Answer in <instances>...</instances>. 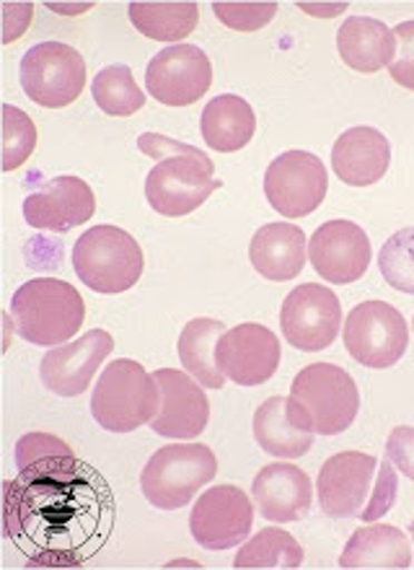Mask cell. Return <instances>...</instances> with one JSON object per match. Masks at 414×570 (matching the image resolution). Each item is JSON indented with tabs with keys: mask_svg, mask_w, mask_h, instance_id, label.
<instances>
[{
	"mask_svg": "<svg viewBox=\"0 0 414 570\" xmlns=\"http://www.w3.org/2000/svg\"><path fill=\"white\" fill-rule=\"evenodd\" d=\"M412 537H414V521H412Z\"/></svg>",
	"mask_w": 414,
	"mask_h": 570,
	"instance_id": "obj_39",
	"label": "cell"
},
{
	"mask_svg": "<svg viewBox=\"0 0 414 570\" xmlns=\"http://www.w3.org/2000/svg\"><path fill=\"white\" fill-rule=\"evenodd\" d=\"M254 503L262 517L277 524H290L308 517L314 488L300 466L290 462H275L262 466L252 485Z\"/></svg>",
	"mask_w": 414,
	"mask_h": 570,
	"instance_id": "obj_20",
	"label": "cell"
},
{
	"mask_svg": "<svg viewBox=\"0 0 414 570\" xmlns=\"http://www.w3.org/2000/svg\"><path fill=\"white\" fill-rule=\"evenodd\" d=\"M308 257L314 271L332 285L355 283L371 265L368 234L353 220H326L310 236Z\"/></svg>",
	"mask_w": 414,
	"mask_h": 570,
	"instance_id": "obj_17",
	"label": "cell"
},
{
	"mask_svg": "<svg viewBox=\"0 0 414 570\" xmlns=\"http://www.w3.org/2000/svg\"><path fill=\"white\" fill-rule=\"evenodd\" d=\"M300 8H304V11H308V13H322V16H332V13H339V11H345V3H339V6H308V3H300Z\"/></svg>",
	"mask_w": 414,
	"mask_h": 570,
	"instance_id": "obj_38",
	"label": "cell"
},
{
	"mask_svg": "<svg viewBox=\"0 0 414 570\" xmlns=\"http://www.w3.org/2000/svg\"><path fill=\"white\" fill-rule=\"evenodd\" d=\"M6 37L3 42L11 45L16 37L23 35V29L29 27L31 21V6L23 3V6H16V3H6Z\"/></svg>",
	"mask_w": 414,
	"mask_h": 570,
	"instance_id": "obj_37",
	"label": "cell"
},
{
	"mask_svg": "<svg viewBox=\"0 0 414 570\" xmlns=\"http://www.w3.org/2000/svg\"><path fill=\"white\" fill-rule=\"evenodd\" d=\"M386 459L394 464L396 472L414 480V428L400 425L386 439Z\"/></svg>",
	"mask_w": 414,
	"mask_h": 570,
	"instance_id": "obj_36",
	"label": "cell"
},
{
	"mask_svg": "<svg viewBox=\"0 0 414 570\" xmlns=\"http://www.w3.org/2000/svg\"><path fill=\"white\" fill-rule=\"evenodd\" d=\"M52 456H73V449L50 433H29L16 443V464H19V470Z\"/></svg>",
	"mask_w": 414,
	"mask_h": 570,
	"instance_id": "obj_34",
	"label": "cell"
},
{
	"mask_svg": "<svg viewBox=\"0 0 414 570\" xmlns=\"http://www.w3.org/2000/svg\"><path fill=\"white\" fill-rule=\"evenodd\" d=\"M213 11L223 27L236 31H257L275 19L277 3H215Z\"/></svg>",
	"mask_w": 414,
	"mask_h": 570,
	"instance_id": "obj_33",
	"label": "cell"
},
{
	"mask_svg": "<svg viewBox=\"0 0 414 570\" xmlns=\"http://www.w3.org/2000/svg\"><path fill=\"white\" fill-rule=\"evenodd\" d=\"M361 392L353 376L334 363L318 361L293 379L288 413L304 431L339 435L355 423Z\"/></svg>",
	"mask_w": 414,
	"mask_h": 570,
	"instance_id": "obj_3",
	"label": "cell"
},
{
	"mask_svg": "<svg viewBox=\"0 0 414 570\" xmlns=\"http://www.w3.org/2000/svg\"><path fill=\"white\" fill-rule=\"evenodd\" d=\"M218 368L238 386H259L280 366V340L265 324L246 322L223 332L215 351Z\"/></svg>",
	"mask_w": 414,
	"mask_h": 570,
	"instance_id": "obj_15",
	"label": "cell"
},
{
	"mask_svg": "<svg viewBox=\"0 0 414 570\" xmlns=\"http://www.w3.org/2000/svg\"><path fill=\"white\" fill-rule=\"evenodd\" d=\"M394 464L363 451H339L318 472L316 493L322 511L332 519L378 521L396 501Z\"/></svg>",
	"mask_w": 414,
	"mask_h": 570,
	"instance_id": "obj_2",
	"label": "cell"
},
{
	"mask_svg": "<svg viewBox=\"0 0 414 570\" xmlns=\"http://www.w3.org/2000/svg\"><path fill=\"white\" fill-rule=\"evenodd\" d=\"M254 439L267 454L280 459H300L314 446L308 433L288 413V397H269L254 413Z\"/></svg>",
	"mask_w": 414,
	"mask_h": 570,
	"instance_id": "obj_26",
	"label": "cell"
},
{
	"mask_svg": "<svg viewBox=\"0 0 414 570\" xmlns=\"http://www.w3.org/2000/svg\"><path fill=\"white\" fill-rule=\"evenodd\" d=\"M280 327L290 347L316 353L332 347L342 327V306L337 293L326 285L304 283L283 301Z\"/></svg>",
	"mask_w": 414,
	"mask_h": 570,
	"instance_id": "obj_12",
	"label": "cell"
},
{
	"mask_svg": "<svg viewBox=\"0 0 414 570\" xmlns=\"http://www.w3.org/2000/svg\"><path fill=\"white\" fill-rule=\"evenodd\" d=\"M21 89L39 107L60 109L73 105L86 86V60L76 47L42 42L21 58Z\"/></svg>",
	"mask_w": 414,
	"mask_h": 570,
	"instance_id": "obj_9",
	"label": "cell"
},
{
	"mask_svg": "<svg viewBox=\"0 0 414 570\" xmlns=\"http://www.w3.org/2000/svg\"><path fill=\"white\" fill-rule=\"evenodd\" d=\"M342 568L353 570H404L412 566L410 537L400 527L371 524L355 529L339 556Z\"/></svg>",
	"mask_w": 414,
	"mask_h": 570,
	"instance_id": "obj_23",
	"label": "cell"
},
{
	"mask_svg": "<svg viewBox=\"0 0 414 570\" xmlns=\"http://www.w3.org/2000/svg\"><path fill=\"white\" fill-rule=\"evenodd\" d=\"M200 130L207 146L218 154H234L252 142L257 132V117L246 99L236 94H220L203 109Z\"/></svg>",
	"mask_w": 414,
	"mask_h": 570,
	"instance_id": "obj_25",
	"label": "cell"
},
{
	"mask_svg": "<svg viewBox=\"0 0 414 570\" xmlns=\"http://www.w3.org/2000/svg\"><path fill=\"white\" fill-rule=\"evenodd\" d=\"M115 351V337L103 330H91L73 343L52 347L39 366L45 390L58 397H78L91 386V379Z\"/></svg>",
	"mask_w": 414,
	"mask_h": 570,
	"instance_id": "obj_16",
	"label": "cell"
},
{
	"mask_svg": "<svg viewBox=\"0 0 414 570\" xmlns=\"http://www.w3.org/2000/svg\"><path fill=\"white\" fill-rule=\"evenodd\" d=\"M392 146L376 128H349L334 140L332 169L349 187H371L384 179Z\"/></svg>",
	"mask_w": 414,
	"mask_h": 570,
	"instance_id": "obj_21",
	"label": "cell"
},
{
	"mask_svg": "<svg viewBox=\"0 0 414 570\" xmlns=\"http://www.w3.org/2000/svg\"><path fill=\"white\" fill-rule=\"evenodd\" d=\"M396 55L388 66V73L404 89L414 91V21H404L394 29Z\"/></svg>",
	"mask_w": 414,
	"mask_h": 570,
	"instance_id": "obj_35",
	"label": "cell"
},
{
	"mask_svg": "<svg viewBox=\"0 0 414 570\" xmlns=\"http://www.w3.org/2000/svg\"><path fill=\"white\" fill-rule=\"evenodd\" d=\"M223 332H226L223 322L197 316V320L187 322V327L179 335L177 347L181 366L207 390H223V384H226V374H223L218 361H215V351H218V340L223 337Z\"/></svg>",
	"mask_w": 414,
	"mask_h": 570,
	"instance_id": "obj_27",
	"label": "cell"
},
{
	"mask_svg": "<svg viewBox=\"0 0 414 570\" xmlns=\"http://www.w3.org/2000/svg\"><path fill=\"white\" fill-rule=\"evenodd\" d=\"M19 337L31 345H66L83 327L86 304L73 285L58 278L23 283L11 298V314Z\"/></svg>",
	"mask_w": 414,
	"mask_h": 570,
	"instance_id": "obj_4",
	"label": "cell"
},
{
	"mask_svg": "<svg viewBox=\"0 0 414 570\" xmlns=\"http://www.w3.org/2000/svg\"><path fill=\"white\" fill-rule=\"evenodd\" d=\"M83 472L76 456H52L6 482L8 537L47 566L78 563L99 534L103 501Z\"/></svg>",
	"mask_w": 414,
	"mask_h": 570,
	"instance_id": "obj_1",
	"label": "cell"
},
{
	"mask_svg": "<svg viewBox=\"0 0 414 570\" xmlns=\"http://www.w3.org/2000/svg\"><path fill=\"white\" fill-rule=\"evenodd\" d=\"M254 527V505L236 485H215L200 495L189 517V532L205 550L220 552L241 544Z\"/></svg>",
	"mask_w": 414,
	"mask_h": 570,
	"instance_id": "obj_14",
	"label": "cell"
},
{
	"mask_svg": "<svg viewBox=\"0 0 414 570\" xmlns=\"http://www.w3.org/2000/svg\"><path fill=\"white\" fill-rule=\"evenodd\" d=\"M161 410V390L138 361H111L91 394V413L103 431L132 433Z\"/></svg>",
	"mask_w": 414,
	"mask_h": 570,
	"instance_id": "obj_5",
	"label": "cell"
},
{
	"mask_svg": "<svg viewBox=\"0 0 414 570\" xmlns=\"http://www.w3.org/2000/svg\"><path fill=\"white\" fill-rule=\"evenodd\" d=\"M213 174L215 164L200 148L161 158L146 179V200L166 218L189 216L207 203L215 189L223 187V181Z\"/></svg>",
	"mask_w": 414,
	"mask_h": 570,
	"instance_id": "obj_8",
	"label": "cell"
},
{
	"mask_svg": "<svg viewBox=\"0 0 414 570\" xmlns=\"http://www.w3.org/2000/svg\"><path fill=\"white\" fill-rule=\"evenodd\" d=\"M378 267L392 288L414 296V226L388 236L381 247Z\"/></svg>",
	"mask_w": 414,
	"mask_h": 570,
	"instance_id": "obj_31",
	"label": "cell"
},
{
	"mask_svg": "<svg viewBox=\"0 0 414 570\" xmlns=\"http://www.w3.org/2000/svg\"><path fill=\"white\" fill-rule=\"evenodd\" d=\"M37 148V128L19 107H3V171L19 169Z\"/></svg>",
	"mask_w": 414,
	"mask_h": 570,
	"instance_id": "obj_32",
	"label": "cell"
},
{
	"mask_svg": "<svg viewBox=\"0 0 414 570\" xmlns=\"http://www.w3.org/2000/svg\"><path fill=\"white\" fill-rule=\"evenodd\" d=\"M93 99L103 115L130 117L146 107V94L135 83L132 70L127 66H109L93 78Z\"/></svg>",
	"mask_w": 414,
	"mask_h": 570,
	"instance_id": "obj_30",
	"label": "cell"
},
{
	"mask_svg": "<svg viewBox=\"0 0 414 570\" xmlns=\"http://www.w3.org/2000/svg\"><path fill=\"white\" fill-rule=\"evenodd\" d=\"M410 345V327L386 301H363L345 322V347L365 368H392Z\"/></svg>",
	"mask_w": 414,
	"mask_h": 570,
	"instance_id": "obj_10",
	"label": "cell"
},
{
	"mask_svg": "<svg viewBox=\"0 0 414 570\" xmlns=\"http://www.w3.org/2000/svg\"><path fill=\"white\" fill-rule=\"evenodd\" d=\"M218 474V459L205 443H171L148 459L140 490L150 505L179 511Z\"/></svg>",
	"mask_w": 414,
	"mask_h": 570,
	"instance_id": "obj_6",
	"label": "cell"
},
{
	"mask_svg": "<svg viewBox=\"0 0 414 570\" xmlns=\"http://www.w3.org/2000/svg\"><path fill=\"white\" fill-rule=\"evenodd\" d=\"M337 50L347 68L357 73H378L396 55L394 31L371 16H349L337 31Z\"/></svg>",
	"mask_w": 414,
	"mask_h": 570,
	"instance_id": "obj_24",
	"label": "cell"
},
{
	"mask_svg": "<svg viewBox=\"0 0 414 570\" xmlns=\"http://www.w3.org/2000/svg\"><path fill=\"white\" fill-rule=\"evenodd\" d=\"M154 379L161 390V410L150 421L154 433L179 441L197 439L210 421V402L203 386L185 371L174 368H158Z\"/></svg>",
	"mask_w": 414,
	"mask_h": 570,
	"instance_id": "obj_19",
	"label": "cell"
},
{
	"mask_svg": "<svg viewBox=\"0 0 414 570\" xmlns=\"http://www.w3.org/2000/svg\"><path fill=\"white\" fill-rule=\"evenodd\" d=\"M213 86V62L195 45H174L156 52L146 70V89L166 107H189Z\"/></svg>",
	"mask_w": 414,
	"mask_h": 570,
	"instance_id": "obj_13",
	"label": "cell"
},
{
	"mask_svg": "<svg viewBox=\"0 0 414 570\" xmlns=\"http://www.w3.org/2000/svg\"><path fill=\"white\" fill-rule=\"evenodd\" d=\"M306 234L296 224L262 226L249 244V259L262 278L285 283L306 267Z\"/></svg>",
	"mask_w": 414,
	"mask_h": 570,
	"instance_id": "obj_22",
	"label": "cell"
},
{
	"mask_svg": "<svg viewBox=\"0 0 414 570\" xmlns=\"http://www.w3.org/2000/svg\"><path fill=\"white\" fill-rule=\"evenodd\" d=\"M93 210H97V197L89 181L70 174L50 179L23 200V218L39 232L66 234L91 220Z\"/></svg>",
	"mask_w": 414,
	"mask_h": 570,
	"instance_id": "obj_18",
	"label": "cell"
},
{
	"mask_svg": "<svg viewBox=\"0 0 414 570\" xmlns=\"http://www.w3.org/2000/svg\"><path fill=\"white\" fill-rule=\"evenodd\" d=\"M236 568H300L304 566V548L298 540L283 529L267 527L252 537L234 558Z\"/></svg>",
	"mask_w": 414,
	"mask_h": 570,
	"instance_id": "obj_29",
	"label": "cell"
},
{
	"mask_svg": "<svg viewBox=\"0 0 414 570\" xmlns=\"http://www.w3.org/2000/svg\"><path fill=\"white\" fill-rule=\"evenodd\" d=\"M76 275L97 293H125L140 281L146 257L125 228L93 226L76 242Z\"/></svg>",
	"mask_w": 414,
	"mask_h": 570,
	"instance_id": "obj_7",
	"label": "cell"
},
{
	"mask_svg": "<svg viewBox=\"0 0 414 570\" xmlns=\"http://www.w3.org/2000/svg\"><path fill=\"white\" fill-rule=\"evenodd\" d=\"M326 189V166L308 150H285L265 171L267 200L285 218L310 216L324 203Z\"/></svg>",
	"mask_w": 414,
	"mask_h": 570,
	"instance_id": "obj_11",
	"label": "cell"
},
{
	"mask_svg": "<svg viewBox=\"0 0 414 570\" xmlns=\"http://www.w3.org/2000/svg\"><path fill=\"white\" fill-rule=\"evenodd\" d=\"M132 27L156 42H181L200 21L197 3H130Z\"/></svg>",
	"mask_w": 414,
	"mask_h": 570,
	"instance_id": "obj_28",
	"label": "cell"
}]
</instances>
